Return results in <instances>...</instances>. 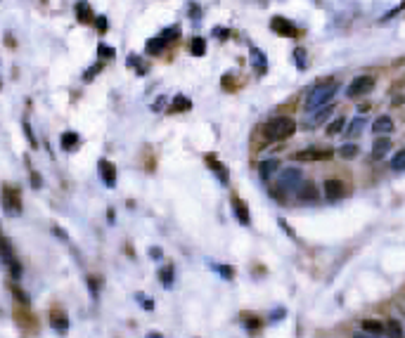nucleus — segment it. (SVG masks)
I'll list each match as a JSON object with an SVG mask.
<instances>
[{"label": "nucleus", "instance_id": "f3484780", "mask_svg": "<svg viewBox=\"0 0 405 338\" xmlns=\"http://www.w3.org/2000/svg\"><path fill=\"white\" fill-rule=\"evenodd\" d=\"M389 149H391V140H387V137L377 140L375 147H372V159H381V156H384Z\"/></svg>", "mask_w": 405, "mask_h": 338}, {"label": "nucleus", "instance_id": "39448f33", "mask_svg": "<svg viewBox=\"0 0 405 338\" xmlns=\"http://www.w3.org/2000/svg\"><path fill=\"white\" fill-rule=\"evenodd\" d=\"M334 156V152L332 149H320V147H308V149H301V152H296L292 159L294 161H327Z\"/></svg>", "mask_w": 405, "mask_h": 338}, {"label": "nucleus", "instance_id": "f704fd0d", "mask_svg": "<svg viewBox=\"0 0 405 338\" xmlns=\"http://www.w3.org/2000/svg\"><path fill=\"white\" fill-rule=\"evenodd\" d=\"M95 22H98V29H100V31H107V26H109V22H107L105 17H98Z\"/></svg>", "mask_w": 405, "mask_h": 338}, {"label": "nucleus", "instance_id": "c85d7f7f", "mask_svg": "<svg viewBox=\"0 0 405 338\" xmlns=\"http://www.w3.org/2000/svg\"><path fill=\"white\" fill-rule=\"evenodd\" d=\"M135 298H138V303H140L145 310H152L154 307V303H152V298L149 295H145V293H135Z\"/></svg>", "mask_w": 405, "mask_h": 338}, {"label": "nucleus", "instance_id": "4c0bfd02", "mask_svg": "<svg viewBox=\"0 0 405 338\" xmlns=\"http://www.w3.org/2000/svg\"><path fill=\"white\" fill-rule=\"evenodd\" d=\"M214 33H216V36H218V38H225V33H227V31H225V29H216Z\"/></svg>", "mask_w": 405, "mask_h": 338}, {"label": "nucleus", "instance_id": "1a4fd4ad", "mask_svg": "<svg viewBox=\"0 0 405 338\" xmlns=\"http://www.w3.org/2000/svg\"><path fill=\"white\" fill-rule=\"evenodd\" d=\"M330 111H332V107H322V109L311 111V114L306 116V121H303V125H306L308 130H313L315 125H320V123H322L327 116H330Z\"/></svg>", "mask_w": 405, "mask_h": 338}, {"label": "nucleus", "instance_id": "ddd939ff", "mask_svg": "<svg viewBox=\"0 0 405 338\" xmlns=\"http://www.w3.org/2000/svg\"><path fill=\"white\" fill-rule=\"evenodd\" d=\"M252 64L256 69L258 74H265V69H268V61H265V55L261 52L258 48H252Z\"/></svg>", "mask_w": 405, "mask_h": 338}, {"label": "nucleus", "instance_id": "0eeeda50", "mask_svg": "<svg viewBox=\"0 0 405 338\" xmlns=\"http://www.w3.org/2000/svg\"><path fill=\"white\" fill-rule=\"evenodd\" d=\"M325 197L327 201H339L346 197V184L341 180H327L325 182Z\"/></svg>", "mask_w": 405, "mask_h": 338}, {"label": "nucleus", "instance_id": "f8f14e48", "mask_svg": "<svg viewBox=\"0 0 405 338\" xmlns=\"http://www.w3.org/2000/svg\"><path fill=\"white\" fill-rule=\"evenodd\" d=\"M233 210H235V218H237L242 225H249V222H252L249 208H246V203L242 201V199H235V201H233Z\"/></svg>", "mask_w": 405, "mask_h": 338}, {"label": "nucleus", "instance_id": "b1692460", "mask_svg": "<svg viewBox=\"0 0 405 338\" xmlns=\"http://www.w3.org/2000/svg\"><path fill=\"white\" fill-rule=\"evenodd\" d=\"M362 128H365V118L358 116L356 121H351V125H349V130H346V133H349L351 137H358L362 133Z\"/></svg>", "mask_w": 405, "mask_h": 338}, {"label": "nucleus", "instance_id": "423d86ee", "mask_svg": "<svg viewBox=\"0 0 405 338\" xmlns=\"http://www.w3.org/2000/svg\"><path fill=\"white\" fill-rule=\"evenodd\" d=\"M270 29L275 31L277 36H284V38H294L296 36V26L292 24L287 17H273V19H270Z\"/></svg>", "mask_w": 405, "mask_h": 338}, {"label": "nucleus", "instance_id": "9d476101", "mask_svg": "<svg viewBox=\"0 0 405 338\" xmlns=\"http://www.w3.org/2000/svg\"><path fill=\"white\" fill-rule=\"evenodd\" d=\"M100 175H102L107 187H117V168H114V163L100 161Z\"/></svg>", "mask_w": 405, "mask_h": 338}, {"label": "nucleus", "instance_id": "aec40b11", "mask_svg": "<svg viewBox=\"0 0 405 338\" xmlns=\"http://www.w3.org/2000/svg\"><path fill=\"white\" fill-rule=\"evenodd\" d=\"M387 336L389 338H403V326L398 320H389L387 322Z\"/></svg>", "mask_w": 405, "mask_h": 338}, {"label": "nucleus", "instance_id": "4be33fe9", "mask_svg": "<svg viewBox=\"0 0 405 338\" xmlns=\"http://www.w3.org/2000/svg\"><path fill=\"white\" fill-rule=\"evenodd\" d=\"M277 168H280V163H277V161H263V163L258 166V173H261V178H263V180H268L270 173H275Z\"/></svg>", "mask_w": 405, "mask_h": 338}, {"label": "nucleus", "instance_id": "a878e982", "mask_svg": "<svg viewBox=\"0 0 405 338\" xmlns=\"http://www.w3.org/2000/svg\"><path fill=\"white\" fill-rule=\"evenodd\" d=\"M76 144H79V135H76V133H64V135H62V147L67 149H74Z\"/></svg>", "mask_w": 405, "mask_h": 338}, {"label": "nucleus", "instance_id": "6e6552de", "mask_svg": "<svg viewBox=\"0 0 405 338\" xmlns=\"http://www.w3.org/2000/svg\"><path fill=\"white\" fill-rule=\"evenodd\" d=\"M173 33H176V29H168V31H164L161 36L152 38V40L147 43V52H149V55H157L161 48H166V45H168V40H173V38H176Z\"/></svg>", "mask_w": 405, "mask_h": 338}, {"label": "nucleus", "instance_id": "473e14b6", "mask_svg": "<svg viewBox=\"0 0 405 338\" xmlns=\"http://www.w3.org/2000/svg\"><path fill=\"white\" fill-rule=\"evenodd\" d=\"M187 107H190V102H187L185 97H176V102H173V109H176V111H178V109H187Z\"/></svg>", "mask_w": 405, "mask_h": 338}, {"label": "nucleus", "instance_id": "393cba45", "mask_svg": "<svg viewBox=\"0 0 405 338\" xmlns=\"http://www.w3.org/2000/svg\"><path fill=\"white\" fill-rule=\"evenodd\" d=\"M391 168H393V171H405V149H400V152L393 154Z\"/></svg>", "mask_w": 405, "mask_h": 338}, {"label": "nucleus", "instance_id": "c756f323", "mask_svg": "<svg viewBox=\"0 0 405 338\" xmlns=\"http://www.w3.org/2000/svg\"><path fill=\"white\" fill-rule=\"evenodd\" d=\"M209 163H211V166H214V171L218 173V178H221L223 182H227V173H225V166H221V163H216L214 159H209Z\"/></svg>", "mask_w": 405, "mask_h": 338}, {"label": "nucleus", "instance_id": "e433bc0d", "mask_svg": "<svg viewBox=\"0 0 405 338\" xmlns=\"http://www.w3.org/2000/svg\"><path fill=\"white\" fill-rule=\"evenodd\" d=\"M353 338H377V336H372V333H353Z\"/></svg>", "mask_w": 405, "mask_h": 338}, {"label": "nucleus", "instance_id": "5701e85b", "mask_svg": "<svg viewBox=\"0 0 405 338\" xmlns=\"http://www.w3.org/2000/svg\"><path fill=\"white\" fill-rule=\"evenodd\" d=\"M159 279H161V284H164L166 289H171V286H173V279H176V277H173V265H166L164 270L159 272Z\"/></svg>", "mask_w": 405, "mask_h": 338}, {"label": "nucleus", "instance_id": "cd10ccee", "mask_svg": "<svg viewBox=\"0 0 405 338\" xmlns=\"http://www.w3.org/2000/svg\"><path fill=\"white\" fill-rule=\"evenodd\" d=\"M294 61L299 69H306L308 67V59H306V50H294Z\"/></svg>", "mask_w": 405, "mask_h": 338}, {"label": "nucleus", "instance_id": "dca6fc26", "mask_svg": "<svg viewBox=\"0 0 405 338\" xmlns=\"http://www.w3.org/2000/svg\"><path fill=\"white\" fill-rule=\"evenodd\" d=\"M362 329H365V333H372V336H379L381 331H387V326L377 320H362Z\"/></svg>", "mask_w": 405, "mask_h": 338}, {"label": "nucleus", "instance_id": "6ab92c4d", "mask_svg": "<svg viewBox=\"0 0 405 338\" xmlns=\"http://www.w3.org/2000/svg\"><path fill=\"white\" fill-rule=\"evenodd\" d=\"M190 52H192L195 57H202L204 52H206V40H204L202 36L192 38V43H190Z\"/></svg>", "mask_w": 405, "mask_h": 338}, {"label": "nucleus", "instance_id": "a211bd4d", "mask_svg": "<svg viewBox=\"0 0 405 338\" xmlns=\"http://www.w3.org/2000/svg\"><path fill=\"white\" fill-rule=\"evenodd\" d=\"M76 14H79L81 24H88V22H92V12H90V5H88V3H76Z\"/></svg>", "mask_w": 405, "mask_h": 338}, {"label": "nucleus", "instance_id": "7ed1b4c3", "mask_svg": "<svg viewBox=\"0 0 405 338\" xmlns=\"http://www.w3.org/2000/svg\"><path fill=\"white\" fill-rule=\"evenodd\" d=\"M372 88H375V76H370V74L356 76V78L349 83V88H346V97H349V99L365 97V95L372 92Z\"/></svg>", "mask_w": 405, "mask_h": 338}, {"label": "nucleus", "instance_id": "72a5a7b5", "mask_svg": "<svg viewBox=\"0 0 405 338\" xmlns=\"http://www.w3.org/2000/svg\"><path fill=\"white\" fill-rule=\"evenodd\" d=\"M10 270H12V277H14V279H19V277H22V267H19L17 260H12V263H10Z\"/></svg>", "mask_w": 405, "mask_h": 338}, {"label": "nucleus", "instance_id": "f03ea898", "mask_svg": "<svg viewBox=\"0 0 405 338\" xmlns=\"http://www.w3.org/2000/svg\"><path fill=\"white\" fill-rule=\"evenodd\" d=\"M337 95V83H318L315 88H311V92L306 95V111L322 109V107H330V102Z\"/></svg>", "mask_w": 405, "mask_h": 338}, {"label": "nucleus", "instance_id": "2f4dec72", "mask_svg": "<svg viewBox=\"0 0 405 338\" xmlns=\"http://www.w3.org/2000/svg\"><path fill=\"white\" fill-rule=\"evenodd\" d=\"M100 57H107V59H111L114 57V48H109V45H100Z\"/></svg>", "mask_w": 405, "mask_h": 338}, {"label": "nucleus", "instance_id": "2eb2a0df", "mask_svg": "<svg viewBox=\"0 0 405 338\" xmlns=\"http://www.w3.org/2000/svg\"><path fill=\"white\" fill-rule=\"evenodd\" d=\"M50 324L55 326V329H57L60 333H64V331L69 329V320H67V317H64L62 312H50Z\"/></svg>", "mask_w": 405, "mask_h": 338}, {"label": "nucleus", "instance_id": "4468645a", "mask_svg": "<svg viewBox=\"0 0 405 338\" xmlns=\"http://www.w3.org/2000/svg\"><path fill=\"white\" fill-rule=\"evenodd\" d=\"M296 199H299V201H318V189H315V184H303V187L296 192Z\"/></svg>", "mask_w": 405, "mask_h": 338}, {"label": "nucleus", "instance_id": "9b49d317", "mask_svg": "<svg viewBox=\"0 0 405 338\" xmlns=\"http://www.w3.org/2000/svg\"><path fill=\"white\" fill-rule=\"evenodd\" d=\"M372 133H377V135H389V133H393V118L391 116L375 118V123H372Z\"/></svg>", "mask_w": 405, "mask_h": 338}, {"label": "nucleus", "instance_id": "20e7f679", "mask_svg": "<svg viewBox=\"0 0 405 338\" xmlns=\"http://www.w3.org/2000/svg\"><path fill=\"white\" fill-rule=\"evenodd\" d=\"M301 180H303V173L299 168H282V171L277 173V182H280V189L282 192H299Z\"/></svg>", "mask_w": 405, "mask_h": 338}, {"label": "nucleus", "instance_id": "412c9836", "mask_svg": "<svg viewBox=\"0 0 405 338\" xmlns=\"http://www.w3.org/2000/svg\"><path fill=\"white\" fill-rule=\"evenodd\" d=\"M344 125H346V121H344V118H341V116H337V118H334V121H330V123H327V135H330V137L339 135V133L344 130Z\"/></svg>", "mask_w": 405, "mask_h": 338}, {"label": "nucleus", "instance_id": "58836bf2", "mask_svg": "<svg viewBox=\"0 0 405 338\" xmlns=\"http://www.w3.org/2000/svg\"><path fill=\"white\" fill-rule=\"evenodd\" d=\"M147 338H164V336H161V333H149Z\"/></svg>", "mask_w": 405, "mask_h": 338}, {"label": "nucleus", "instance_id": "f257e3e1", "mask_svg": "<svg viewBox=\"0 0 405 338\" xmlns=\"http://www.w3.org/2000/svg\"><path fill=\"white\" fill-rule=\"evenodd\" d=\"M296 133V123L289 116H275L263 125V135L270 142H282Z\"/></svg>", "mask_w": 405, "mask_h": 338}, {"label": "nucleus", "instance_id": "c9c22d12", "mask_svg": "<svg viewBox=\"0 0 405 338\" xmlns=\"http://www.w3.org/2000/svg\"><path fill=\"white\" fill-rule=\"evenodd\" d=\"M98 71H100V64H95V67H92L90 71H86V80H88V78H92V76L98 74Z\"/></svg>", "mask_w": 405, "mask_h": 338}, {"label": "nucleus", "instance_id": "bb28decb", "mask_svg": "<svg viewBox=\"0 0 405 338\" xmlns=\"http://www.w3.org/2000/svg\"><path fill=\"white\" fill-rule=\"evenodd\" d=\"M339 156H344V159H356L358 156V147L356 144H344V147H339Z\"/></svg>", "mask_w": 405, "mask_h": 338}, {"label": "nucleus", "instance_id": "7c9ffc66", "mask_svg": "<svg viewBox=\"0 0 405 338\" xmlns=\"http://www.w3.org/2000/svg\"><path fill=\"white\" fill-rule=\"evenodd\" d=\"M216 270H218V274L225 277V279H233L235 277V270L230 267V265H216Z\"/></svg>", "mask_w": 405, "mask_h": 338}]
</instances>
